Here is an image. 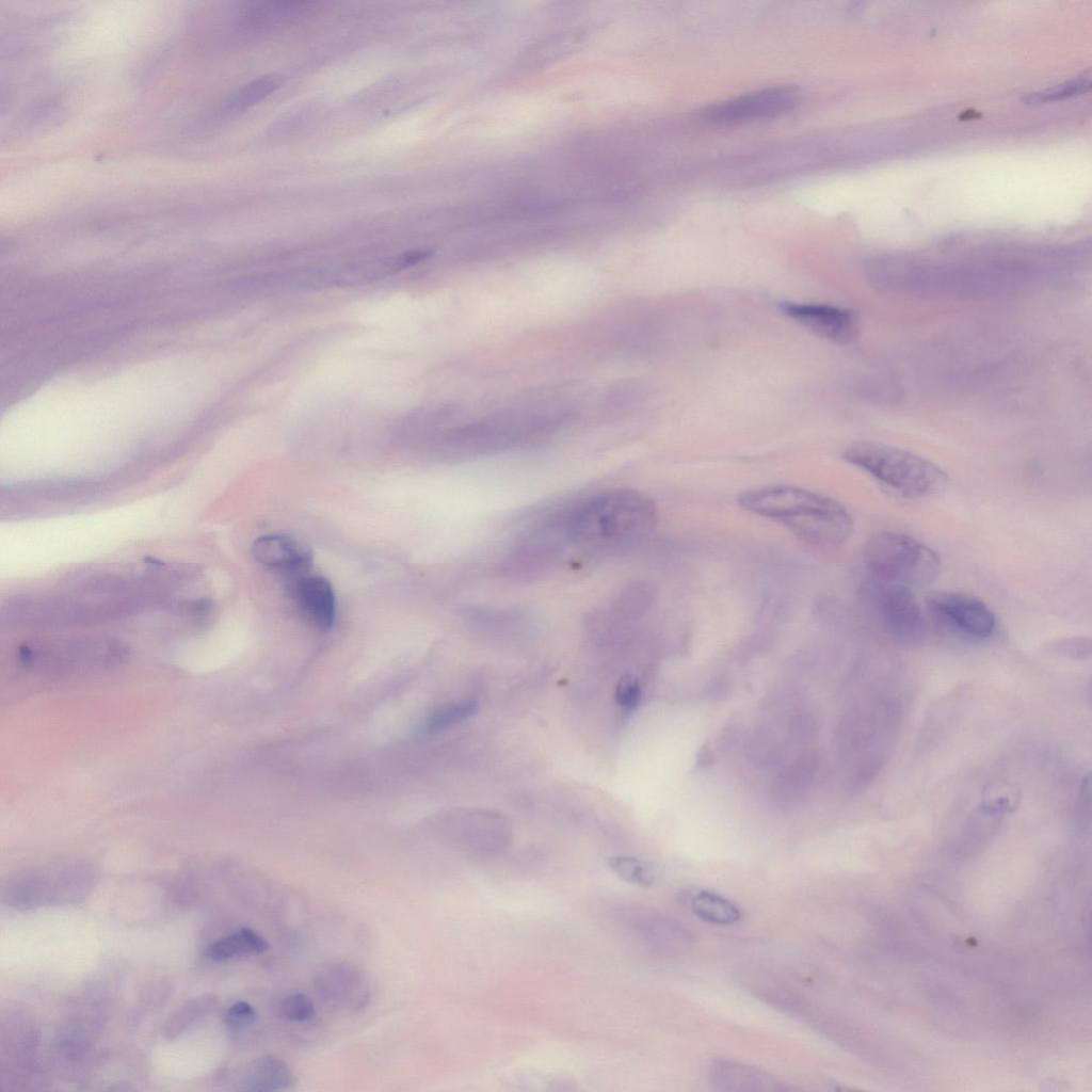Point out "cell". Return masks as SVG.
I'll list each match as a JSON object with an SVG mask.
<instances>
[{"mask_svg": "<svg viewBox=\"0 0 1092 1092\" xmlns=\"http://www.w3.org/2000/svg\"><path fill=\"white\" fill-rule=\"evenodd\" d=\"M567 541L595 553H615L642 543L658 521L655 502L631 488L605 491L563 512Z\"/></svg>", "mask_w": 1092, "mask_h": 1092, "instance_id": "1", "label": "cell"}, {"mask_svg": "<svg viewBox=\"0 0 1092 1092\" xmlns=\"http://www.w3.org/2000/svg\"><path fill=\"white\" fill-rule=\"evenodd\" d=\"M740 508L782 524L804 542L838 546L853 530L847 509L834 498L792 485H771L741 493Z\"/></svg>", "mask_w": 1092, "mask_h": 1092, "instance_id": "2", "label": "cell"}, {"mask_svg": "<svg viewBox=\"0 0 1092 1092\" xmlns=\"http://www.w3.org/2000/svg\"><path fill=\"white\" fill-rule=\"evenodd\" d=\"M842 457L904 498H929L948 485L947 473L937 465L895 446L857 441L844 450Z\"/></svg>", "mask_w": 1092, "mask_h": 1092, "instance_id": "3", "label": "cell"}, {"mask_svg": "<svg viewBox=\"0 0 1092 1092\" xmlns=\"http://www.w3.org/2000/svg\"><path fill=\"white\" fill-rule=\"evenodd\" d=\"M867 576L919 589L932 584L940 573L936 552L906 534L882 531L863 550Z\"/></svg>", "mask_w": 1092, "mask_h": 1092, "instance_id": "4", "label": "cell"}, {"mask_svg": "<svg viewBox=\"0 0 1092 1092\" xmlns=\"http://www.w3.org/2000/svg\"><path fill=\"white\" fill-rule=\"evenodd\" d=\"M861 592L876 617L895 639L913 643L922 638L925 620L912 589L866 576Z\"/></svg>", "mask_w": 1092, "mask_h": 1092, "instance_id": "5", "label": "cell"}, {"mask_svg": "<svg viewBox=\"0 0 1092 1092\" xmlns=\"http://www.w3.org/2000/svg\"><path fill=\"white\" fill-rule=\"evenodd\" d=\"M800 96L792 85L768 86L710 106L703 112V118L727 125L774 117L793 109Z\"/></svg>", "mask_w": 1092, "mask_h": 1092, "instance_id": "6", "label": "cell"}, {"mask_svg": "<svg viewBox=\"0 0 1092 1092\" xmlns=\"http://www.w3.org/2000/svg\"><path fill=\"white\" fill-rule=\"evenodd\" d=\"M926 607L942 627L965 637L987 638L996 627V619L991 609L967 594L935 592L927 597Z\"/></svg>", "mask_w": 1092, "mask_h": 1092, "instance_id": "7", "label": "cell"}, {"mask_svg": "<svg viewBox=\"0 0 1092 1092\" xmlns=\"http://www.w3.org/2000/svg\"><path fill=\"white\" fill-rule=\"evenodd\" d=\"M567 541L563 513L530 530L513 547L504 562L512 576L527 577L545 569Z\"/></svg>", "mask_w": 1092, "mask_h": 1092, "instance_id": "8", "label": "cell"}, {"mask_svg": "<svg viewBox=\"0 0 1092 1092\" xmlns=\"http://www.w3.org/2000/svg\"><path fill=\"white\" fill-rule=\"evenodd\" d=\"M314 987L326 1006L339 1011H359L367 1006L371 997L370 982L366 974L347 962L321 966L315 975Z\"/></svg>", "mask_w": 1092, "mask_h": 1092, "instance_id": "9", "label": "cell"}, {"mask_svg": "<svg viewBox=\"0 0 1092 1092\" xmlns=\"http://www.w3.org/2000/svg\"><path fill=\"white\" fill-rule=\"evenodd\" d=\"M20 654L27 661L43 663L60 661L99 662L121 658L123 647L111 639L75 637L30 641L21 646Z\"/></svg>", "mask_w": 1092, "mask_h": 1092, "instance_id": "10", "label": "cell"}, {"mask_svg": "<svg viewBox=\"0 0 1092 1092\" xmlns=\"http://www.w3.org/2000/svg\"><path fill=\"white\" fill-rule=\"evenodd\" d=\"M783 312L814 334L836 343H847L856 335L855 315L826 304L783 302Z\"/></svg>", "mask_w": 1092, "mask_h": 1092, "instance_id": "11", "label": "cell"}, {"mask_svg": "<svg viewBox=\"0 0 1092 1092\" xmlns=\"http://www.w3.org/2000/svg\"><path fill=\"white\" fill-rule=\"evenodd\" d=\"M288 593L299 612L314 627L327 630L334 624L336 598L330 581L322 576L295 575Z\"/></svg>", "mask_w": 1092, "mask_h": 1092, "instance_id": "12", "label": "cell"}, {"mask_svg": "<svg viewBox=\"0 0 1092 1092\" xmlns=\"http://www.w3.org/2000/svg\"><path fill=\"white\" fill-rule=\"evenodd\" d=\"M708 1078L711 1087L726 1092H772L787 1091L785 1086L770 1073L739 1061L719 1059L709 1066Z\"/></svg>", "mask_w": 1092, "mask_h": 1092, "instance_id": "13", "label": "cell"}, {"mask_svg": "<svg viewBox=\"0 0 1092 1092\" xmlns=\"http://www.w3.org/2000/svg\"><path fill=\"white\" fill-rule=\"evenodd\" d=\"M252 555L260 564L294 576L308 569L312 562L311 549L287 534L258 536L252 545Z\"/></svg>", "mask_w": 1092, "mask_h": 1092, "instance_id": "14", "label": "cell"}, {"mask_svg": "<svg viewBox=\"0 0 1092 1092\" xmlns=\"http://www.w3.org/2000/svg\"><path fill=\"white\" fill-rule=\"evenodd\" d=\"M631 929L643 943L660 952L679 951L694 941L689 929L679 922L651 913L636 915Z\"/></svg>", "mask_w": 1092, "mask_h": 1092, "instance_id": "15", "label": "cell"}, {"mask_svg": "<svg viewBox=\"0 0 1092 1092\" xmlns=\"http://www.w3.org/2000/svg\"><path fill=\"white\" fill-rule=\"evenodd\" d=\"M241 1090L279 1091L294 1087L295 1078L288 1064L273 1055L254 1060L241 1080Z\"/></svg>", "mask_w": 1092, "mask_h": 1092, "instance_id": "16", "label": "cell"}, {"mask_svg": "<svg viewBox=\"0 0 1092 1092\" xmlns=\"http://www.w3.org/2000/svg\"><path fill=\"white\" fill-rule=\"evenodd\" d=\"M268 949L269 944L260 934L242 928L210 944L205 956L212 961H226L240 956L259 954Z\"/></svg>", "mask_w": 1092, "mask_h": 1092, "instance_id": "17", "label": "cell"}, {"mask_svg": "<svg viewBox=\"0 0 1092 1092\" xmlns=\"http://www.w3.org/2000/svg\"><path fill=\"white\" fill-rule=\"evenodd\" d=\"M690 909L700 919L713 925H733L741 918V911L733 901L707 890L692 896Z\"/></svg>", "mask_w": 1092, "mask_h": 1092, "instance_id": "18", "label": "cell"}, {"mask_svg": "<svg viewBox=\"0 0 1092 1092\" xmlns=\"http://www.w3.org/2000/svg\"><path fill=\"white\" fill-rule=\"evenodd\" d=\"M609 865L619 878L640 886H652L659 877L658 868L654 864L636 857L614 856L609 860Z\"/></svg>", "mask_w": 1092, "mask_h": 1092, "instance_id": "19", "label": "cell"}, {"mask_svg": "<svg viewBox=\"0 0 1092 1092\" xmlns=\"http://www.w3.org/2000/svg\"><path fill=\"white\" fill-rule=\"evenodd\" d=\"M276 87L271 78H259L237 91L224 105V112L238 113L258 103L270 95Z\"/></svg>", "mask_w": 1092, "mask_h": 1092, "instance_id": "20", "label": "cell"}, {"mask_svg": "<svg viewBox=\"0 0 1092 1092\" xmlns=\"http://www.w3.org/2000/svg\"><path fill=\"white\" fill-rule=\"evenodd\" d=\"M477 703L472 700L459 701L448 704L435 711L428 720L427 727L430 730H438L463 721L475 713Z\"/></svg>", "mask_w": 1092, "mask_h": 1092, "instance_id": "21", "label": "cell"}, {"mask_svg": "<svg viewBox=\"0 0 1092 1092\" xmlns=\"http://www.w3.org/2000/svg\"><path fill=\"white\" fill-rule=\"evenodd\" d=\"M1089 78L1081 77L1075 80L1063 82L1044 91L1033 92L1025 95L1023 101L1026 103H1043L1046 101L1059 100L1074 95L1085 93L1090 89Z\"/></svg>", "mask_w": 1092, "mask_h": 1092, "instance_id": "22", "label": "cell"}, {"mask_svg": "<svg viewBox=\"0 0 1092 1092\" xmlns=\"http://www.w3.org/2000/svg\"><path fill=\"white\" fill-rule=\"evenodd\" d=\"M284 1017L293 1022H305L315 1015V1007L308 996L302 993L287 995L279 1005Z\"/></svg>", "mask_w": 1092, "mask_h": 1092, "instance_id": "23", "label": "cell"}, {"mask_svg": "<svg viewBox=\"0 0 1092 1092\" xmlns=\"http://www.w3.org/2000/svg\"><path fill=\"white\" fill-rule=\"evenodd\" d=\"M641 697V687L633 675L623 676L615 688V701L625 710H632Z\"/></svg>", "mask_w": 1092, "mask_h": 1092, "instance_id": "24", "label": "cell"}, {"mask_svg": "<svg viewBox=\"0 0 1092 1092\" xmlns=\"http://www.w3.org/2000/svg\"><path fill=\"white\" fill-rule=\"evenodd\" d=\"M257 1018V1013L252 1005L246 1001L232 1003L226 1014L225 1024L231 1030H242L252 1026Z\"/></svg>", "mask_w": 1092, "mask_h": 1092, "instance_id": "25", "label": "cell"}, {"mask_svg": "<svg viewBox=\"0 0 1092 1092\" xmlns=\"http://www.w3.org/2000/svg\"><path fill=\"white\" fill-rule=\"evenodd\" d=\"M209 1007L207 999L192 1000L187 1003L178 1014L175 1015L170 1022V1033L173 1031L178 1032L183 1026L189 1025L197 1016L202 1015L204 1010Z\"/></svg>", "mask_w": 1092, "mask_h": 1092, "instance_id": "26", "label": "cell"}]
</instances>
